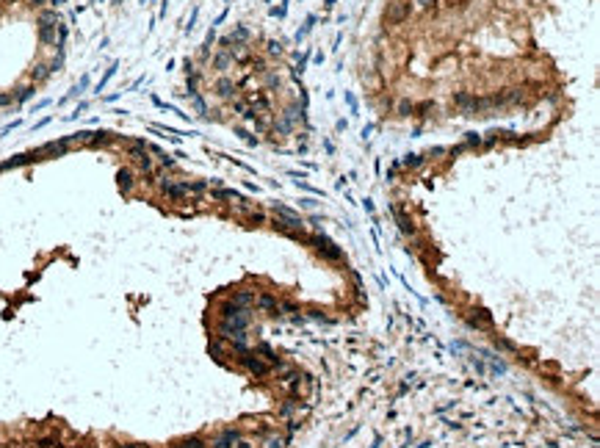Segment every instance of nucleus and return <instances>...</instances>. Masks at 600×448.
Here are the masks:
<instances>
[{
	"label": "nucleus",
	"instance_id": "1",
	"mask_svg": "<svg viewBox=\"0 0 600 448\" xmlns=\"http://www.w3.org/2000/svg\"><path fill=\"white\" fill-rule=\"evenodd\" d=\"M454 105L459 108L462 113H484V111H489L487 108V97H476V94H468V91L454 94Z\"/></svg>",
	"mask_w": 600,
	"mask_h": 448
},
{
	"label": "nucleus",
	"instance_id": "5",
	"mask_svg": "<svg viewBox=\"0 0 600 448\" xmlns=\"http://www.w3.org/2000/svg\"><path fill=\"white\" fill-rule=\"evenodd\" d=\"M393 213H396V222H398V227H401V232H404V235H415V224L404 216V210H401V208H393Z\"/></svg>",
	"mask_w": 600,
	"mask_h": 448
},
{
	"label": "nucleus",
	"instance_id": "32",
	"mask_svg": "<svg viewBox=\"0 0 600 448\" xmlns=\"http://www.w3.org/2000/svg\"><path fill=\"white\" fill-rule=\"evenodd\" d=\"M268 3H271V0H268Z\"/></svg>",
	"mask_w": 600,
	"mask_h": 448
},
{
	"label": "nucleus",
	"instance_id": "31",
	"mask_svg": "<svg viewBox=\"0 0 600 448\" xmlns=\"http://www.w3.org/2000/svg\"><path fill=\"white\" fill-rule=\"evenodd\" d=\"M122 448H136V446H122Z\"/></svg>",
	"mask_w": 600,
	"mask_h": 448
},
{
	"label": "nucleus",
	"instance_id": "18",
	"mask_svg": "<svg viewBox=\"0 0 600 448\" xmlns=\"http://www.w3.org/2000/svg\"><path fill=\"white\" fill-rule=\"evenodd\" d=\"M482 144V136L479 133H468L465 136V147H479Z\"/></svg>",
	"mask_w": 600,
	"mask_h": 448
},
{
	"label": "nucleus",
	"instance_id": "17",
	"mask_svg": "<svg viewBox=\"0 0 600 448\" xmlns=\"http://www.w3.org/2000/svg\"><path fill=\"white\" fill-rule=\"evenodd\" d=\"M412 111H415V103H410V100H401V103H398V113H401V116H412Z\"/></svg>",
	"mask_w": 600,
	"mask_h": 448
},
{
	"label": "nucleus",
	"instance_id": "4",
	"mask_svg": "<svg viewBox=\"0 0 600 448\" xmlns=\"http://www.w3.org/2000/svg\"><path fill=\"white\" fill-rule=\"evenodd\" d=\"M210 196H213V199H232V202H238L241 208H244V202H246L244 196L238 194V191H232V188H213L210 191Z\"/></svg>",
	"mask_w": 600,
	"mask_h": 448
},
{
	"label": "nucleus",
	"instance_id": "29",
	"mask_svg": "<svg viewBox=\"0 0 600 448\" xmlns=\"http://www.w3.org/2000/svg\"><path fill=\"white\" fill-rule=\"evenodd\" d=\"M335 3H338V0H324V6H327V8H332Z\"/></svg>",
	"mask_w": 600,
	"mask_h": 448
},
{
	"label": "nucleus",
	"instance_id": "16",
	"mask_svg": "<svg viewBox=\"0 0 600 448\" xmlns=\"http://www.w3.org/2000/svg\"><path fill=\"white\" fill-rule=\"evenodd\" d=\"M429 111H434V103H429V100H426V103L415 105V111H412V116H426Z\"/></svg>",
	"mask_w": 600,
	"mask_h": 448
},
{
	"label": "nucleus",
	"instance_id": "12",
	"mask_svg": "<svg viewBox=\"0 0 600 448\" xmlns=\"http://www.w3.org/2000/svg\"><path fill=\"white\" fill-rule=\"evenodd\" d=\"M315 20H318V17H315V14H310V17H307V20H304V25H301V28H299V31H296V42H301V39H304V36H307V34H310V31H313V25H315Z\"/></svg>",
	"mask_w": 600,
	"mask_h": 448
},
{
	"label": "nucleus",
	"instance_id": "10",
	"mask_svg": "<svg viewBox=\"0 0 600 448\" xmlns=\"http://www.w3.org/2000/svg\"><path fill=\"white\" fill-rule=\"evenodd\" d=\"M232 61V53H230V50H219V53H216V58H213V64H216V70H227V64H230Z\"/></svg>",
	"mask_w": 600,
	"mask_h": 448
},
{
	"label": "nucleus",
	"instance_id": "28",
	"mask_svg": "<svg viewBox=\"0 0 600 448\" xmlns=\"http://www.w3.org/2000/svg\"><path fill=\"white\" fill-rule=\"evenodd\" d=\"M371 130H374V125H365V127H363V136H365V141L371 139Z\"/></svg>",
	"mask_w": 600,
	"mask_h": 448
},
{
	"label": "nucleus",
	"instance_id": "19",
	"mask_svg": "<svg viewBox=\"0 0 600 448\" xmlns=\"http://www.w3.org/2000/svg\"><path fill=\"white\" fill-rule=\"evenodd\" d=\"M249 222H252V224H263V222H265V216L260 213V210H252V213H249Z\"/></svg>",
	"mask_w": 600,
	"mask_h": 448
},
{
	"label": "nucleus",
	"instance_id": "14",
	"mask_svg": "<svg viewBox=\"0 0 600 448\" xmlns=\"http://www.w3.org/2000/svg\"><path fill=\"white\" fill-rule=\"evenodd\" d=\"M86 86H89V75H83V77H80V83H77L75 89H72L70 94H67V97H64V103H67V100H72V97H80V94H83V89H86Z\"/></svg>",
	"mask_w": 600,
	"mask_h": 448
},
{
	"label": "nucleus",
	"instance_id": "9",
	"mask_svg": "<svg viewBox=\"0 0 600 448\" xmlns=\"http://www.w3.org/2000/svg\"><path fill=\"white\" fill-rule=\"evenodd\" d=\"M232 91H235V86H232L230 77H222V80L216 83V94L219 97H232Z\"/></svg>",
	"mask_w": 600,
	"mask_h": 448
},
{
	"label": "nucleus",
	"instance_id": "8",
	"mask_svg": "<svg viewBox=\"0 0 600 448\" xmlns=\"http://www.w3.org/2000/svg\"><path fill=\"white\" fill-rule=\"evenodd\" d=\"M31 77H34V83L47 80V77H50V67H47V64H36L34 70H31Z\"/></svg>",
	"mask_w": 600,
	"mask_h": 448
},
{
	"label": "nucleus",
	"instance_id": "25",
	"mask_svg": "<svg viewBox=\"0 0 600 448\" xmlns=\"http://www.w3.org/2000/svg\"><path fill=\"white\" fill-rule=\"evenodd\" d=\"M265 86H268V89L279 86V77H277V75H265Z\"/></svg>",
	"mask_w": 600,
	"mask_h": 448
},
{
	"label": "nucleus",
	"instance_id": "27",
	"mask_svg": "<svg viewBox=\"0 0 600 448\" xmlns=\"http://www.w3.org/2000/svg\"><path fill=\"white\" fill-rule=\"evenodd\" d=\"M11 100H14V97H11V94H0V105H8V103H11Z\"/></svg>",
	"mask_w": 600,
	"mask_h": 448
},
{
	"label": "nucleus",
	"instance_id": "30",
	"mask_svg": "<svg viewBox=\"0 0 600 448\" xmlns=\"http://www.w3.org/2000/svg\"><path fill=\"white\" fill-rule=\"evenodd\" d=\"M31 3H34V6H42V3H44V0H31Z\"/></svg>",
	"mask_w": 600,
	"mask_h": 448
},
{
	"label": "nucleus",
	"instance_id": "15",
	"mask_svg": "<svg viewBox=\"0 0 600 448\" xmlns=\"http://www.w3.org/2000/svg\"><path fill=\"white\" fill-rule=\"evenodd\" d=\"M113 72H116V64H111V67L105 70V75L100 77V83H97V89H94V91H103V89H105V83H108V80L113 77Z\"/></svg>",
	"mask_w": 600,
	"mask_h": 448
},
{
	"label": "nucleus",
	"instance_id": "23",
	"mask_svg": "<svg viewBox=\"0 0 600 448\" xmlns=\"http://www.w3.org/2000/svg\"><path fill=\"white\" fill-rule=\"evenodd\" d=\"M288 14V3H282L279 8H271V17H285Z\"/></svg>",
	"mask_w": 600,
	"mask_h": 448
},
{
	"label": "nucleus",
	"instance_id": "2",
	"mask_svg": "<svg viewBox=\"0 0 600 448\" xmlns=\"http://www.w3.org/2000/svg\"><path fill=\"white\" fill-rule=\"evenodd\" d=\"M310 244H313L315 249H318V255H321V258H327V260H340L343 258V249L338 244H332V241H329L324 232L313 235V238H310Z\"/></svg>",
	"mask_w": 600,
	"mask_h": 448
},
{
	"label": "nucleus",
	"instance_id": "11",
	"mask_svg": "<svg viewBox=\"0 0 600 448\" xmlns=\"http://www.w3.org/2000/svg\"><path fill=\"white\" fill-rule=\"evenodd\" d=\"M423 155H415V152H410V155H404V161H401V166L404 169H418V166H423Z\"/></svg>",
	"mask_w": 600,
	"mask_h": 448
},
{
	"label": "nucleus",
	"instance_id": "24",
	"mask_svg": "<svg viewBox=\"0 0 600 448\" xmlns=\"http://www.w3.org/2000/svg\"><path fill=\"white\" fill-rule=\"evenodd\" d=\"M83 111H86V103H80V105H77V108H75V111H72L70 116H67V119H77V116H80V113H83Z\"/></svg>",
	"mask_w": 600,
	"mask_h": 448
},
{
	"label": "nucleus",
	"instance_id": "3",
	"mask_svg": "<svg viewBox=\"0 0 600 448\" xmlns=\"http://www.w3.org/2000/svg\"><path fill=\"white\" fill-rule=\"evenodd\" d=\"M410 11H412L410 0H396V3H390V8L384 11V25H398V22H404L407 17H410Z\"/></svg>",
	"mask_w": 600,
	"mask_h": 448
},
{
	"label": "nucleus",
	"instance_id": "6",
	"mask_svg": "<svg viewBox=\"0 0 600 448\" xmlns=\"http://www.w3.org/2000/svg\"><path fill=\"white\" fill-rule=\"evenodd\" d=\"M111 139H113V133H108V130H97V133H91L89 147H105Z\"/></svg>",
	"mask_w": 600,
	"mask_h": 448
},
{
	"label": "nucleus",
	"instance_id": "21",
	"mask_svg": "<svg viewBox=\"0 0 600 448\" xmlns=\"http://www.w3.org/2000/svg\"><path fill=\"white\" fill-rule=\"evenodd\" d=\"M180 448H202V440H199V437H191V440H186Z\"/></svg>",
	"mask_w": 600,
	"mask_h": 448
},
{
	"label": "nucleus",
	"instance_id": "20",
	"mask_svg": "<svg viewBox=\"0 0 600 448\" xmlns=\"http://www.w3.org/2000/svg\"><path fill=\"white\" fill-rule=\"evenodd\" d=\"M268 53H271V56H279V53H282V42H274L271 39V42H268Z\"/></svg>",
	"mask_w": 600,
	"mask_h": 448
},
{
	"label": "nucleus",
	"instance_id": "13",
	"mask_svg": "<svg viewBox=\"0 0 600 448\" xmlns=\"http://www.w3.org/2000/svg\"><path fill=\"white\" fill-rule=\"evenodd\" d=\"M34 94H36L34 86H20V89H17V94H14V100H17V103H25V100H31Z\"/></svg>",
	"mask_w": 600,
	"mask_h": 448
},
{
	"label": "nucleus",
	"instance_id": "22",
	"mask_svg": "<svg viewBox=\"0 0 600 448\" xmlns=\"http://www.w3.org/2000/svg\"><path fill=\"white\" fill-rule=\"evenodd\" d=\"M418 8H426V11H429V8H437V0H418Z\"/></svg>",
	"mask_w": 600,
	"mask_h": 448
},
{
	"label": "nucleus",
	"instance_id": "26",
	"mask_svg": "<svg viewBox=\"0 0 600 448\" xmlns=\"http://www.w3.org/2000/svg\"><path fill=\"white\" fill-rule=\"evenodd\" d=\"M446 152H448L446 147H432V149H429V155H446Z\"/></svg>",
	"mask_w": 600,
	"mask_h": 448
},
{
	"label": "nucleus",
	"instance_id": "7",
	"mask_svg": "<svg viewBox=\"0 0 600 448\" xmlns=\"http://www.w3.org/2000/svg\"><path fill=\"white\" fill-rule=\"evenodd\" d=\"M116 180H119V188L125 191V194H127V191L133 188V172H130V169H119Z\"/></svg>",
	"mask_w": 600,
	"mask_h": 448
}]
</instances>
